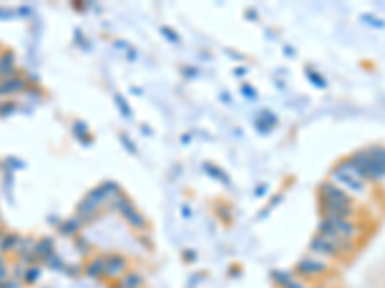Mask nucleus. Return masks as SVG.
I'll return each instance as SVG.
<instances>
[{"instance_id":"f257e3e1","label":"nucleus","mask_w":385,"mask_h":288,"mask_svg":"<svg viewBox=\"0 0 385 288\" xmlns=\"http://www.w3.org/2000/svg\"><path fill=\"white\" fill-rule=\"evenodd\" d=\"M320 209H322V217L333 215L339 219H353L356 213L355 202H333L326 198H320Z\"/></svg>"},{"instance_id":"f03ea898","label":"nucleus","mask_w":385,"mask_h":288,"mask_svg":"<svg viewBox=\"0 0 385 288\" xmlns=\"http://www.w3.org/2000/svg\"><path fill=\"white\" fill-rule=\"evenodd\" d=\"M324 219H327V221L333 225V229H335V233H337V236L339 238H345V240H353V238H356L360 233V229H358V225L353 221V219H339V217H333V215H326Z\"/></svg>"},{"instance_id":"7ed1b4c3","label":"nucleus","mask_w":385,"mask_h":288,"mask_svg":"<svg viewBox=\"0 0 385 288\" xmlns=\"http://www.w3.org/2000/svg\"><path fill=\"white\" fill-rule=\"evenodd\" d=\"M27 90H29V83L20 73L10 77V79L0 81V98H8V96H14L18 92H27Z\"/></svg>"},{"instance_id":"20e7f679","label":"nucleus","mask_w":385,"mask_h":288,"mask_svg":"<svg viewBox=\"0 0 385 288\" xmlns=\"http://www.w3.org/2000/svg\"><path fill=\"white\" fill-rule=\"evenodd\" d=\"M310 250H312V252H316V254H322V256H329V258H337V256L341 254L337 244L333 242V240H329V238L320 236V235H316V236L312 238V242H310Z\"/></svg>"},{"instance_id":"39448f33","label":"nucleus","mask_w":385,"mask_h":288,"mask_svg":"<svg viewBox=\"0 0 385 288\" xmlns=\"http://www.w3.org/2000/svg\"><path fill=\"white\" fill-rule=\"evenodd\" d=\"M18 75V67H16V54L12 50H0V81L2 79H10Z\"/></svg>"},{"instance_id":"423d86ee","label":"nucleus","mask_w":385,"mask_h":288,"mask_svg":"<svg viewBox=\"0 0 385 288\" xmlns=\"http://www.w3.org/2000/svg\"><path fill=\"white\" fill-rule=\"evenodd\" d=\"M127 269V260L119 254H110L104 258V275L108 277H119Z\"/></svg>"},{"instance_id":"0eeeda50","label":"nucleus","mask_w":385,"mask_h":288,"mask_svg":"<svg viewBox=\"0 0 385 288\" xmlns=\"http://www.w3.org/2000/svg\"><path fill=\"white\" fill-rule=\"evenodd\" d=\"M320 198L333 200V202H353L347 196V192L341 190L339 186H335L333 183H322L320 184Z\"/></svg>"},{"instance_id":"6e6552de","label":"nucleus","mask_w":385,"mask_h":288,"mask_svg":"<svg viewBox=\"0 0 385 288\" xmlns=\"http://www.w3.org/2000/svg\"><path fill=\"white\" fill-rule=\"evenodd\" d=\"M296 269H298L302 275L312 277V275H322V273H326V271H327V265H326L324 262H320V260L306 258V260H300V262L296 263Z\"/></svg>"},{"instance_id":"1a4fd4ad","label":"nucleus","mask_w":385,"mask_h":288,"mask_svg":"<svg viewBox=\"0 0 385 288\" xmlns=\"http://www.w3.org/2000/svg\"><path fill=\"white\" fill-rule=\"evenodd\" d=\"M333 177L337 179L339 183L343 184H347L351 190H355V192H364V183L360 179L353 177L351 173H347V171H341L339 167H333Z\"/></svg>"},{"instance_id":"9d476101","label":"nucleus","mask_w":385,"mask_h":288,"mask_svg":"<svg viewBox=\"0 0 385 288\" xmlns=\"http://www.w3.org/2000/svg\"><path fill=\"white\" fill-rule=\"evenodd\" d=\"M121 215L125 217V221L129 223L131 227H135V229H145V227H147V221H145V217H143V215H141V213L137 211L133 204H131V206H129V208H127V209H125V211H123Z\"/></svg>"},{"instance_id":"9b49d317","label":"nucleus","mask_w":385,"mask_h":288,"mask_svg":"<svg viewBox=\"0 0 385 288\" xmlns=\"http://www.w3.org/2000/svg\"><path fill=\"white\" fill-rule=\"evenodd\" d=\"M35 254H37L39 260H45L48 256H52V254H54V240L48 238V236L39 238L37 244H35Z\"/></svg>"},{"instance_id":"f8f14e48","label":"nucleus","mask_w":385,"mask_h":288,"mask_svg":"<svg viewBox=\"0 0 385 288\" xmlns=\"http://www.w3.org/2000/svg\"><path fill=\"white\" fill-rule=\"evenodd\" d=\"M35 244H37V240L35 238H31V236H20V240H18V244H16V254L20 256V258H23V256H31V254H35Z\"/></svg>"},{"instance_id":"ddd939ff","label":"nucleus","mask_w":385,"mask_h":288,"mask_svg":"<svg viewBox=\"0 0 385 288\" xmlns=\"http://www.w3.org/2000/svg\"><path fill=\"white\" fill-rule=\"evenodd\" d=\"M81 225H83V219H81L79 215L69 217V219H66V221L60 225V235H64V236H73V235L81 229Z\"/></svg>"},{"instance_id":"4468645a","label":"nucleus","mask_w":385,"mask_h":288,"mask_svg":"<svg viewBox=\"0 0 385 288\" xmlns=\"http://www.w3.org/2000/svg\"><path fill=\"white\" fill-rule=\"evenodd\" d=\"M18 240H20V235H16V233H6V235L0 238V254L14 252Z\"/></svg>"},{"instance_id":"2eb2a0df","label":"nucleus","mask_w":385,"mask_h":288,"mask_svg":"<svg viewBox=\"0 0 385 288\" xmlns=\"http://www.w3.org/2000/svg\"><path fill=\"white\" fill-rule=\"evenodd\" d=\"M85 273L91 279H100V275H104V258H96V260L89 262L85 267Z\"/></svg>"},{"instance_id":"dca6fc26","label":"nucleus","mask_w":385,"mask_h":288,"mask_svg":"<svg viewBox=\"0 0 385 288\" xmlns=\"http://www.w3.org/2000/svg\"><path fill=\"white\" fill-rule=\"evenodd\" d=\"M87 198L91 200L92 204L100 209L102 206H106V202H108V196L104 194V190L100 188V186H96V188H92V190H89V194H87Z\"/></svg>"},{"instance_id":"f3484780","label":"nucleus","mask_w":385,"mask_h":288,"mask_svg":"<svg viewBox=\"0 0 385 288\" xmlns=\"http://www.w3.org/2000/svg\"><path fill=\"white\" fill-rule=\"evenodd\" d=\"M368 154L372 156V159H374L380 167H384L385 169V146H382V144H374V146L368 148Z\"/></svg>"},{"instance_id":"a211bd4d","label":"nucleus","mask_w":385,"mask_h":288,"mask_svg":"<svg viewBox=\"0 0 385 288\" xmlns=\"http://www.w3.org/2000/svg\"><path fill=\"white\" fill-rule=\"evenodd\" d=\"M143 287V279L137 273H129L119 281V288H141Z\"/></svg>"},{"instance_id":"6ab92c4d","label":"nucleus","mask_w":385,"mask_h":288,"mask_svg":"<svg viewBox=\"0 0 385 288\" xmlns=\"http://www.w3.org/2000/svg\"><path fill=\"white\" fill-rule=\"evenodd\" d=\"M39 277H41V269H39V267H37V265H33V267H27V269H25V275H23V281H25L27 285H35Z\"/></svg>"},{"instance_id":"aec40b11","label":"nucleus","mask_w":385,"mask_h":288,"mask_svg":"<svg viewBox=\"0 0 385 288\" xmlns=\"http://www.w3.org/2000/svg\"><path fill=\"white\" fill-rule=\"evenodd\" d=\"M100 188L104 190V194L108 196V200L114 198V196H118L121 190H119V184L118 183H114V181H106V183H102L100 184Z\"/></svg>"},{"instance_id":"412c9836","label":"nucleus","mask_w":385,"mask_h":288,"mask_svg":"<svg viewBox=\"0 0 385 288\" xmlns=\"http://www.w3.org/2000/svg\"><path fill=\"white\" fill-rule=\"evenodd\" d=\"M272 277H273V281H275L277 285H283V287H287V285L293 281L291 273H285V271H273Z\"/></svg>"},{"instance_id":"4be33fe9","label":"nucleus","mask_w":385,"mask_h":288,"mask_svg":"<svg viewBox=\"0 0 385 288\" xmlns=\"http://www.w3.org/2000/svg\"><path fill=\"white\" fill-rule=\"evenodd\" d=\"M43 262H45V263L50 267V269H58V271H60V269H64V262H62V260H60L56 254H52V256L45 258Z\"/></svg>"},{"instance_id":"5701e85b","label":"nucleus","mask_w":385,"mask_h":288,"mask_svg":"<svg viewBox=\"0 0 385 288\" xmlns=\"http://www.w3.org/2000/svg\"><path fill=\"white\" fill-rule=\"evenodd\" d=\"M10 279V269L6 265V260H4V256L0 254V285L2 283H6Z\"/></svg>"},{"instance_id":"b1692460","label":"nucleus","mask_w":385,"mask_h":288,"mask_svg":"<svg viewBox=\"0 0 385 288\" xmlns=\"http://www.w3.org/2000/svg\"><path fill=\"white\" fill-rule=\"evenodd\" d=\"M362 22H366L368 25H372V27H378V29H384L385 27L384 20H376V18H374V16H370V14H364Z\"/></svg>"},{"instance_id":"393cba45","label":"nucleus","mask_w":385,"mask_h":288,"mask_svg":"<svg viewBox=\"0 0 385 288\" xmlns=\"http://www.w3.org/2000/svg\"><path fill=\"white\" fill-rule=\"evenodd\" d=\"M204 167L208 169V173H210V175H214V177H218V179H220V181H226V183H229V179L226 177V173H220V169H216L214 165H210V163H206Z\"/></svg>"},{"instance_id":"a878e982","label":"nucleus","mask_w":385,"mask_h":288,"mask_svg":"<svg viewBox=\"0 0 385 288\" xmlns=\"http://www.w3.org/2000/svg\"><path fill=\"white\" fill-rule=\"evenodd\" d=\"M16 110V104L14 102H4V104H0V115H10V113H14Z\"/></svg>"},{"instance_id":"bb28decb","label":"nucleus","mask_w":385,"mask_h":288,"mask_svg":"<svg viewBox=\"0 0 385 288\" xmlns=\"http://www.w3.org/2000/svg\"><path fill=\"white\" fill-rule=\"evenodd\" d=\"M73 133L77 134V136H81V138H85V133H87V125H85V123H81V121H77V123L73 125Z\"/></svg>"},{"instance_id":"cd10ccee","label":"nucleus","mask_w":385,"mask_h":288,"mask_svg":"<svg viewBox=\"0 0 385 288\" xmlns=\"http://www.w3.org/2000/svg\"><path fill=\"white\" fill-rule=\"evenodd\" d=\"M308 77H310L312 85H316V87H320V89H324V87H326V81H322V77H320L318 73H312V71H308Z\"/></svg>"},{"instance_id":"c85d7f7f","label":"nucleus","mask_w":385,"mask_h":288,"mask_svg":"<svg viewBox=\"0 0 385 288\" xmlns=\"http://www.w3.org/2000/svg\"><path fill=\"white\" fill-rule=\"evenodd\" d=\"M116 102L119 104V108H121V113H123V115H131V111H129V106H127V102H125V100H123V98H121L119 94H116Z\"/></svg>"},{"instance_id":"c756f323","label":"nucleus","mask_w":385,"mask_h":288,"mask_svg":"<svg viewBox=\"0 0 385 288\" xmlns=\"http://www.w3.org/2000/svg\"><path fill=\"white\" fill-rule=\"evenodd\" d=\"M162 33H164L170 41H174V43H178V41H179V37H178V35H174V31H172V29H168V27H162Z\"/></svg>"},{"instance_id":"7c9ffc66","label":"nucleus","mask_w":385,"mask_h":288,"mask_svg":"<svg viewBox=\"0 0 385 288\" xmlns=\"http://www.w3.org/2000/svg\"><path fill=\"white\" fill-rule=\"evenodd\" d=\"M243 92H245V96H249V98H254V96H256V92L250 89V87H243Z\"/></svg>"},{"instance_id":"2f4dec72","label":"nucleus","mask_w":385,"mask_h":288,"mask_svg":"<svg viewBox=\"0 0 385 288\" xmlns=\"http://www.w3.org/2000/svg\"><path fill=\"white\" fill-rule=\"evenodd\" d=\"M285 288H304V285H302V283H298V281H291V283H289Z\"/></svg>"}]
</instances>
